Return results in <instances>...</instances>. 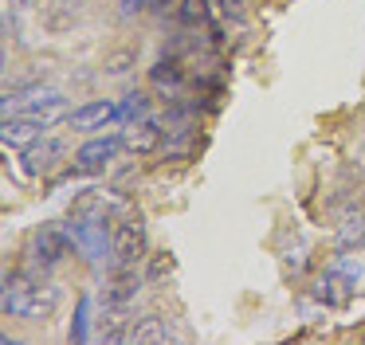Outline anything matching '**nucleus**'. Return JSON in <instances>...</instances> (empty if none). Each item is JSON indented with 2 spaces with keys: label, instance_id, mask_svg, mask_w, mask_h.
Masks as SVG:
<instances>
[{
  "label": "nucleus",
  "instance_id": "f257e3e1",
  "mask_svg": "<svg viewBox=\"0 0 365 345\" xmlns=\"http://www.w3.org/2000/svg\"><path fill=\"white\" fill-rule=\"evenodd\" d=\"M9 318H24V321H43L56 314L59 306V290L51 282H40L24 271H12L4 279V298H0Z\"/></svg>",
  "mask_w": 365,
  "mask_h": 345
},
{
  "label": "nucleus",
  "instance_id": "f03ea898",
  "mask_svg": "<svg viewBox=\"0 0 365 345\" xmlns=\"http://www.w3.org/2000/svg\"><path fill=\"white\" fill-rule=\"evenodd\" d=\"M67 235H71V247L79 251L87 263H103V259H110V232H106L103 216H87V212H79V216L67 220Z\"/></svg>",
  "mask_w": 365,
  "mask_h": 345
},
{
  "label": "nucleus",
  "instance_id": "7ed1b4c3",
  "mask_svg": "<svg viewBox=\"0 0 365 345\" xmlns=\"http://www.w3.org/2000/svg\"><path fill=\"white\" fill-rule=\"evenodd\" d=\"M145 247H150V240H145L142 216H122L118 224L110 227V267L114 271L138 267L145 259Z\"/></svg>",
  "mask_w": 365,
  "mask_h": 345
},
{
  "label": "nucleus",
  "instance_id": "20e7f679",
  "mask_svg": "<svg viewBox=\"0 0 365 345\" xmlns=\"http://www.w3.org/2000/svg\"><path fill=\"white\" fill-rule=\"evenodd\" d=\"M71 247V235H67V224H43L40 232L32 235V263L40 271H56L59 263L67 259Z\"/></svg>",
  "mask_w": 365,
  "mask_h": 345
},
{
  "label": "nucleus",
  "instance_id": "39448f33",
  "mask_svg": "<svg viewBox=\"0 0 365 345\" xmlns=\"http://www.w3.org/2000/svg\"><path fill=\"white\" fill-rule=\"evenodd\" d=\"M122 149H126L122 138H114V133H95V138H87L79 149H75V169L79 172H103Z\"/></svg>",
  "mask_w": 365,
  "mask_h": 345
},
{
  "label": "nucleus",
  "instance_id": "423d86ee",
  "mask_svg": "<svg viewBox=\"0 0 365 345\" xmlns=\"http://www.w3.org/2000/svg\"><path fill=\"white\" fill-rule=\"evenodd\" d=\"M110 122H118V102H106V98H95V102H83V106L71 110L67 125L79 133H98L106 130Z\"/></svg>",
  "mask_w": 365,
  "mask_h": 345
},
{
  "label": "nucleus",
  "instance_id": "0eeeda50",
  "mask_svg": "<svg viewBox=\"0 0 365 345\" xmlns=\"http://www.w3.org/2000/svg\"><path fill=\"white\" fill-rule=\"evenodd\" d=\"M67 145L59 138H40L32 141V145L24 149V172L28 177H43V172H51L59 161H63Z\"/></svg>",
  "mask_w": 365,
  "mask_h": 345
},
{
  "label": "nucleus",
  "instance_id": "6e6552de",
  "mask_svg": "<svg viewBox=\"0 0 365 345\" xmlns=\"http://www.w3.org/2000/svg\"><path fill=\"white\" fill-rule=\"evenodd\" d=\"M43 130H48V125L28 118V114H9L4 125H0V141H4V149H28L32 141L43 138Z\"/></svg>",
  "mask_w": 365,
  "mask_h": 345
},
{
  "label": "nucleus",
  "instance_id": "1a4fd4ad",
  "mask_svg": "<svg viewBox=\"0 0 365 345\" xmlns=\"http://www.w3.org/2000/svg\"><path fill=\"white\" fill-rule=\"evenodd\" d=\"M138 290H142V274H138L134 267H122V271L110 274L103 298H106V306H130L138 298Z\"/></svg>",
  "mask_w": 365,
  "mask_h": 345
},
{
  "label": "nucleus",
  "instance_id": "9d476101",
  "mask_svg": "<svg viewBox=\"0 0 365 345\" xmlns=\"http://www.w3.org/2000/svg\"><path fill=\"white\" fill-rule=\"evenodd\" d=\"M161 138H165V130H161L153 118H142V122H130L126 133H122V141H126L130 153H153V149L161 145Z\"/></svg>",
  "mask_w": 365,
  "mask_h": 345
},
{
  "label": "nucleus",
  "instance_id": "9b49d317",
  "mask_svg": "<svg viewBox=\"0 0 365 345\" xmlns=\"http://www.w3.org/2000/svg\"><path fill=\"white\" fill-rule=\"evenodd\" d=\"M314 294L322 298V302H330V306H346L349 294H354V274H346L341 267H334V271H322V279H318Z\"/></svg>",
  "mask_w": 365,
  "mask_h": 345
},
{
  "label": "nucleus",
  "instance_id": "f8f14e48",
  "mask_svg": "<svg viewBox=\"0 0 365 345\" xmlns=\"http://www.w3.org/2000/svg\"><path fill=\"white\" fill-rule=\"evenodd\" d=\"M150 83H153V91H158L165 102H177L185 94V71L177 67L173 59H161L158 67L150 71Z\"/></svg>",
  "mask_w": 365,
  "mask_h": 345
},
{
  "label": "nucleus",
  "instance_id": "ddd939ff",
  "mask_svg": "<svg viewBox=\"0 0 365 345\" xmlns=\"http://www.w3.org/2000/svg\"><path fill=\"white\" fill-rule=\"evenodd\" d=\"M130 341L134 345H165V341H173V329H169V321L161 314H145V318H138L130 326Z\"/></svg>",
  "mask_w": 365,
  "mask_h": 345
},
{
  "label": "nucleus",
  "instance_id": "4468645a",
  "mask_svg": "<svg viewBox=\"0 0 365 345\" xmlns=\"http://www.w3.org/2000/svg\"><path fill=\"white\" fill-rule=\"evenodd\" d=\"M365 243V212H357V216H346L338 227V247L349 251V247H361Z\"/></svg>",
  "mask_w": 365,
  "mask_h": 345
},
{
  "label": "nucleus",
  "instance_id": "2eb2a0df",
  "mask_svg": "<svg viewBox=\"0 0 365 345\" xmlns=\"http://www.w3.org/2000/svg\"><path fill=\"white\" fill-rule=\"evenodd\" d=\"M118 118L122 122H142V118H150V94H142V91H130L126 98L118 102Z\"/></svg>",
  "mask_w": 365,
  "mask_h": 345
},
{
  "label": "nucleus",
  "instance_id": "dca6fc26",
  "mask_svg": "<svg viewBox=\"0 0 365 345\" xmlns=\"http://www.w3.org/2000/svg\"><path fill=\"white\" fill-rule=\"evenodd\" d=\"M205 20V0H181V24H200Z\"/></svg>",
  "mask_w": 365,
  "mask_h": 345
},
{
  "label": "nucleus",
  "instance_id": "f3484780",
  "mask_svg": "<svg viewBox=\"0 0 365 345\" xmlns=\"http://www.w3.org/2000/svg\"><path fill=\"white\" fill-rule=\"evenodd\" d=\"M87 310H91V302H87V298H79V314H75V329H71V337H75V341H87Z\"/></svg>",
  "mask_w": 365,
  "mask_h": 345
},
{
  "label": "nucleus",
  "instance_id": "a211bd4d",
  "mask_svg": "<svg viewBox=\"0 0 365 345\" xmlns=\"http://www.w3.org/2000/svg\"><path fill=\"white\" fill-rule=\"evenodd\" d=\"M150 4V0H118V8H122V16H138L142 8Z\"/></svg>",
  "mask_w": 365,
  "mask_h": 345
},
{
  "label": "nucleus",
  "instance_id": "6ab92c4d",
  "mask_svg": "<svg viewBox=\"0 0 365 345\" xmlns=\"http://www.w3.org/2000/svg\"><path fill=\"white\" fill-rule=\"evenodd\" d=\"M9 4H12V8H24V4H28V0H9Z\"/></svg>",
  "mask_w": 365,
  "mask_h": 345
},
{
  "label": "nucleus",
  "instance_id": "aec40b11",
  "mask_svg": "<svg viewBox=\"0 0 365 345\" xmlns=\"http://www.w3.org/2000/svg\"><path fill=\"white\" fill-rule=\"evenodd\" d=\"M158 4H173V0H158Z\"/></svg>",
  "mask_w": 365,
  "mask_h": 345
}]
</instances>
